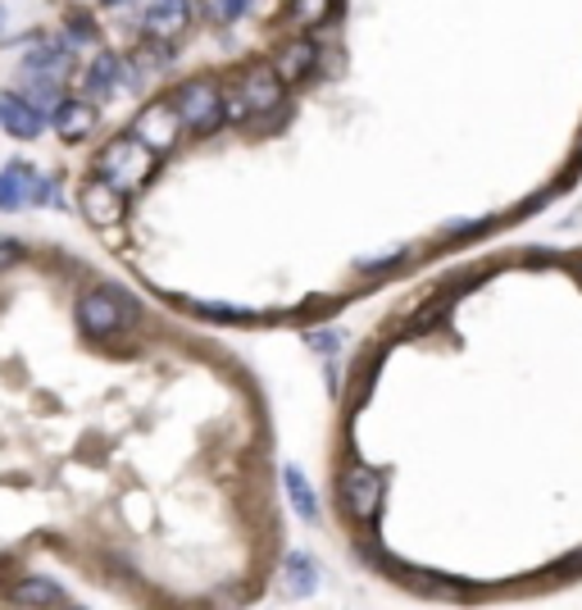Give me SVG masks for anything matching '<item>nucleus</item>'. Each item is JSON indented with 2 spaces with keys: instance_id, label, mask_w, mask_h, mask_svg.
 <instances>
[{
  "instance_id": "nucleus-1",
  "label": "nucleus",
  "mask_w": 582,
  "mask_h": 610,
  "mask_svg": "<svg viewBox=\"0 0 582 610\" xmlns=\"http://www.w3.org/2000/svg\"><path fill=\"white\" fill-rule=\"evenodd\" d=\"M160 160H164V156L146 147L137 132H123V137H114V142H110L101 156H96L91 173H96V178H106V182H114L119 192L132 197V192H141V187L155 178Z\"/></svg>"
},
{
  "instance_id": "nucleus-2",
  "label": "nucleus",
  "mask_w": 582,
  "mask_h": 610,
  "mask_svg": "<svg viewBox=\"0 0 582 610\" xmlns=\"http://www.w3.org/2000/svg\"><path fill=\"white\" fill-rule=\"evenodd\" d=\"M173 110H178V119H182L187 132L210 137V132L228 119V97H223L219 82H210V78H191V82L178 87Z\"/></svg>"
},
{
  "instance_id": "nucleus-3",
  "label": "nucleus",
  "mask_w": 582,
  "mask_h": 610,
  "mask_svg": "<svg viewBox=\"0 0 582 610\" xmlns=\"http://www.w3.org/2000/svg\"><path fill=\"white\" fill-rule=\"evenodd\" d=\"M337 501H342V510L355 524H373L387 501V479L369 464H347L342 479H337Z\"/></svg>"
},
{
  "instance_id": "nucleus-4",
  "label": "nucleus",
  "mask_w": 582,
  "mask_h": 610,
  "mask_svg": "<svg viewBox=\"0 0 582 610\" xmlns=\"http://www.w3.org/2000/svg\"><path fill=\"white\" fill-rule=\"evenodd\" d=\"M132 314H137V310H132L119 292H110V288H96V292H87V297L78 301V328H82V333H91V338L119 333V328H123Z\"/></svg>"
},
{
  "instance_id": "nucleus-5",
  "label": "nucleus",
  "mask_w": 582,
  "mask_h": 610,
  "mask_svg": "<svg viewBox=\"0 0 582 610\" xmlns=\"http://www.w3.org/2000/svg\"><path fill=\"white\" fill-rule=\"evenodd\" d=\"M78 206H82L87 223H96V228H114V223H123V219H128V192H119L114 182L96 178V173L87 178V187H82Z\"/></svg>"
},
{
  "instance_id": "nucleus-6",
  "label": "nucleus",
  "mask_w": 582,
  "mask_h": 610,
  "mask_svg": "<svg viewBox=\"0 0 582 610\" xmlns=\"http://www.w3.org/2000/svg\"><path fill=\"white\" fill-rule=\"evenodd\" d=\"M128 132H137V137H141V142L151 147V151L169 156V151H173V142H178V137H182L187 128H182L178 110L160 101V106H146V110H141V114L132 119V128H128Z\"/></svg>"
},
{
  "instance_id": "nucleus-7",
  "label": "nucleus",
  "mask_w": 582,
  "mask_h": 610,
  "mask_svg": "<svg viewBox=\"0 0 582 610\" xmlns=\"http://www.w3.org/2000/svg\"><path fill=\"white\" fill-rule=\"evenodd\" d=\"M37 187H41V173L28 160H10L0 169V214H19L37 206Z\"/></svg>"
},
{
  "instance_id": "nucleus-8",
  "label": "nucleus",
  "mask_w": 582,
  "mask_h": 610,
  "mask_svg": "<svg viewBox=\"0 0 582 610\" xmlns=\"http://www.w3.org/2000/svg\"><path fill=\"white\" fill-rule=\"evenodd\" d=\"M46 123H51V114H46L37 101L19 97V91H6V97H0V128H6L10 137H19V142H32V137H41Z\"/></svg>"
},
{
  "instance_id": "nucleus-9",
  "label": "nucleus",
  "mask_w": 582,
  "mask_h": 610,
  "mask_svg": "<svg viewBox=\"0 0 582 610\" xmlns=\"http://www.w3.org/2000/svg\"><path fill=\"white\" fill-rule=\"evenodd\" d=\"M282 78L273 64H255L247 78H241V110L247 114H273L282 106Z\"/></svg>"
},
{
  "instance_id": "nucleus-10",
  "label": "nucleus",
  "mask_w": 582,
  "mask_h": 610,
  "mask_svg": "<svg viewBox=\"0 0 582 610\" xmlns=\"http://www.w3.org/2000/svg\"><path fill=\"white\" fill-rule=\"evenodd\" d=\"M191 28V0H151L141 14V32L151 41H173Z\"/></svg>"
},
{
  "instance_id": "nucleus-11",
  "label": "nucleus",
  "mask_w": 582,
  "mask_h": 610,
  "mask_svg": "<svg viewBox=\"0 0 582 610\" xmlns=\"http://www.w3.org/2000/svg\"><path fill=\"white\" fill-rule=\"evenodd\" d=\"M51 123H56V137L60 142H82L96 128V106L91 101H78V97H64L56 110H51Z\"/></svg>"
},
{
  "instance_id": "nucleus-12",
  "label": "nucleus",
  "mask_w": 582,
  "mask_h": 610,
  "mask_svg": "<svg viewBox=\"0 0 582 610\" xmlns=\"http://www.w3.org/2000/svg\"><path fill=\"white\" fill-rule=\"evenodd\" d=\"M119 87H123V60L114 51H96V60L87 69V91L96 101H106V97H114Z\"/></svg>"
},
{
  "instance_id": "nucleus-13",
  "label": "nucleus",
  "mask_w": 582,
  "mask_h": 610,
  "mask_svg": "<svg viewBox=\"0 0 582 610\" xmlns=\"http://www.w3.org/2000/svg\"><path fill=\"white\" fill-rule=\"evenodd\" d=\"M314 60H319V51H314V41H287L282 51H278V60H273V69H278V78L282 82H301V78H310V69H314Z\"/></svg>"
},
{
  "instance_id": "nucleus-14",
  "label": "nucleus",
  "mask_w": 582,
  "mask_h": 610,
  "mask_svg": "<svg viewBox=\"0 0 582 610\" xmlns=\"http://www.w3.org/2000/svg\"><path fill=\"white\" fill-rule=\"evenodd\" d=\"M282 488H287L291 510H297L305 524H319V497H314V488H310V479H305V469L287 464V469H282Z\"/></svg>"
},
{
  "instance_id": "nucleus-15",
  "label": "nucleus",
  "mask_w": 582,
  "mask_h": 610,
  "mask_svg": "<svg viewBox=\"0 0 582 610\" xmlns=\"http://www.w3.org/2000/svg\"><path fill=\"white\" fill-rule=\"evenodd\" d=\"M23 64H28V73H56L60 78L73 64V41H41L23 56Z\"/></svg>"
},
{
  "instance_id": "nucleus-16",
  "label": "nucleus",
  "mask_w": 582,
  "mask_h": 610,
  "mask_svg": "<svg viewBox=\"0 0 582 610\" xmlns=\"http://www.w3.org/2000/svg\"><path fill=\"white\" fill-rule=\"evenodd\" d=\"M10 597L19 606H69V592L56 579H23V583H14Z\"/></svg>"
},
{
  "instance_id": "nucleus-17",
  "label": "nucleus",
  "mask_w": 582,
  "mask_h": 610,
  "mask_svg": "<svg viewBox=\"0 0 582 610\" xmlns=\"http://www.w3.org/2000/svg\"><path fill=\"white\" fill-rule=\"evenodd\" d=\"M287 583L297 588L301 597H310V592H314V583H319V570H314V560H310L305 551H291V556H287Z\"/></svg>"
},
{
  "instance_id": "nucleus-18",
  "label": "nucleus",
  "mask_w": 582,
  "mask_h": 610,
  "mask_svg": "<svg viewBox=\"0 0 582 610\" xmlns=\"http://www.w3.org/2000/svg\"><path fill=\"white\" fill-rule=\"evenodd\" d=\"M251 6H255V0H214V19L219 23H237Z\"/></svg>"
},
{
  "instance_id": "nucleus-19",
  "label": "nucleus",
  "mask_w": 582,
  "mask_h": 610,
  "mask_svg": "<svg viewBox=\"0 0 582 610\" xmlns=\"http://www.w3.org/2000/svg\"><path fill=\"white\" fill-rule=\"evenodd\" d=\"M291 14H297V23H319L323 14H328V0H291Z\"/></svg>"
},
{
  "instance_id": "nucleus-20",
  "label": "nucleus",
  "mask_w": 582,
  "mask_h": 610,
  "mask_svg": "<svg viewBox=\"0 0 582 610\" xmlns=\"http://www.w3.org/2000/svg\"><path fill=\"white\" fill-rule=\"evenodd\" d=\"M64 28H69V41H73V46L96 41V28H91V19H87V14H69V23H64Z\"/></svg>"
},
{
  "instance_id": "nucleus-21",
  "label": "nucleus",
  "mask_w": 582,
  "mask_h": 610,
  "mask_svg": "<svg viewBox=\"0 0 582 610\" xmlns=\"http://www.w3.org/2000/svg\"><path fill=\"white\" fill-rule=\"evenodd\" d=\"M23 260V242L19 238H0V269H10Z\"/></svg>"
},
{
  "instance_id": "nucleus-22",
  "label": "nucleus",
  "mask_w": 582,
  "mask_h": 610,
  "mask_svg": "<svg viewBox=\"0 0 582 610\" xmlns=\"http://www.w3.org/2000/svg\"><path fill=\"white\" fill-rule=\"evenodd\" d=\"M401 256H405V251H401V247H397V251H382V256H369V260H364V256H360V269H387V264H397V260H401Z\"/></svg>"
},
{
  "instance_id": "nucleus-23",
  "label": "nucleus",
  "mask_w": 582,
  "mask_h": 610,
  "mask_svg": "<svg viewBox=\"0 0 582 610\" xmlns=\"http://www.w3.org/2000/svg\"><path fill=\"white\" fill-rule=\"evenodd\" d=\"M0 28H6V10H0Z\"/></svg>"
}]
</instances>
